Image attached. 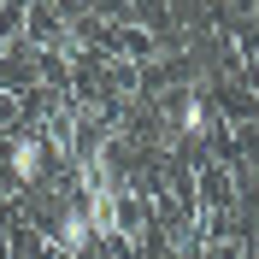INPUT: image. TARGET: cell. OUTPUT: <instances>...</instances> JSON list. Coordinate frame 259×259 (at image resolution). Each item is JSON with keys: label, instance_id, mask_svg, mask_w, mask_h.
<instances>
[{"label": "cell", "instance_id": "6da1fadb", "mask_svg": "<svg viewBox=\"0 0 259 259\" xmlns=\"http://www.w3.org/2000/svg\"><path fill=\"white\" fill-rule=\"evenodd\" d=\"M89 242H95V224H89V212H82V206H71V212L59 218V253L77 259V253H89Z\"/></svg>", "mask_w": 259, "mask_h": 259}, {"label": "cell", "instance_id": "7a4b0ae2", "mask_svg": "<svg viewBox=\"0 0 259 259\" xmlns=\"http://www.w3.org/2000/svg\"><path fill=\"white\" fill-rule=\"evenodd\" d=\"M41 159H48L41 136H18V142H12V177L18 183H35V177H41Z\"/></svg>", "mask_w": 259, "mask_h": 259}, {"label": "cell", "instance_id": "3957f363", "mask_svg": "<svg viewBox=\"0 0 259 259\" xmlns=\"http://www.w3.org/2000/svg\"><path fill=\"white\" fill-rule=\"evenodd\" d=\"M177 124H183V136H206V124H212L206 100H200V95H189V100H183V112H177Z\"/></svg>", "mask_w": 259, "mask_h": 259}, {"label": "cell", "instance_id": "277c9868", "mask_svg": "<svg viewBox=\"0 0 259 259\" xmlns=\"http://www.w3.org/2000/svg\"><path fill=\"white\" fill-rule=\"evenodd\" d=\"M253 95H259V82H253Z\"/></svg>", "mask_w": 259, "mask_h": 259}]
</instances>
